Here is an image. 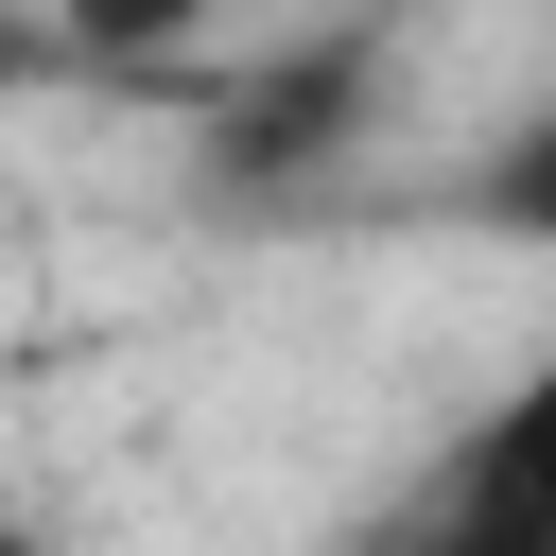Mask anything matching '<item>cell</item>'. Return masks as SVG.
<instances>
[{"instance_id": "obj_1", "label": "cell", "mask_w": 556, "mask_h": 556, "mask_svg": "<svg viewBox=\"0 0 556 556\" xmlns=\"http://www.w3.org/2000/svg\"><path fill=\"white\" fill-rule=\"evenodd\" d=\"M365 70H382V35H330V52H295V70H261L243 104H226V156H208V191L226 208H261V191H295L330 139H348V104H365Z\"/></svg>"}, {"instance_id": "obj_3", "label": "cell", "mask_w": 556, "mask_h": 556, "mask_svg": "<svg viewBox=\"0 0 556 556\" xmlns=\"http://www.w3.org/2000/svg\"><path fill=\"white\" fill-rule=\"evenodd\" d=\"M452 208H469L486 243H539V261H556V104H521V122L452 174Z\"/></svg>"}, {"instance_id": "obj_5", "label": "cell", "mask_w": 556, "mask_h": 556, "mask_svg": "<svg viewBox=\"0 0 556 556\" xmlns=\"http://www.w3.org/2000/svg\"><path fill=\"white\" fill-rule=\"evenodd\" d=\"M191 17H208V0H52V35H70V52H174Z\"/></svg>"}, {"instance_id": "obj_4", "label": "cell", "mask_w": 556, "mask_h": 556, "mask_svg": "<svg viewBox=\"0 0 556 556\" xmlns=\"http://www.w3.org/2000/svg\"><path fill=\"white\" fill-rule=\"evenodd\" d=\"M382 556H556V521H521V504H469V486H434V521H417V539H382Z\"/></svg>"}, {"instance_id": "obj_2", "label": "cell", "mask_w": 556, "mask_h": 556, "mask_svg": "<svg viewBox=\"0 0 556 556\" xmlns=\"http://www.w3.org/2000/svg\"><path fill=\"white\" fill-rule=\"evenodd\" d=\"M452 486H469V504H521V521H556V365H521V382L469 417Z\"/></svg>"}, {"instance_id": "obj_7", "label": "cell", "mask_w": 556, "mask_h": 556, "mask_svg": "<svg viewBox=\"0 0 556 556\" xmlns=\"http://www.w3.org/2000/svg\"><path fill=\"white\" fill-rule=\"evenodd\" d=\"M0 87H17V35H0Z\"/></svg>"}, {"instance_id": "obj_6", "label": "cell", "mask_w": 556, "mask_h": 556, "mask_svg": "<svg viewBox=\"0 0 556 556\" xmlns=\"http://www.w3.org/2000/svg\"><path fill=\"white\" fill-rule=\"evenodd\" d=\"M0 556H35V521H0Z\"/></svg>"}]
</instances>
